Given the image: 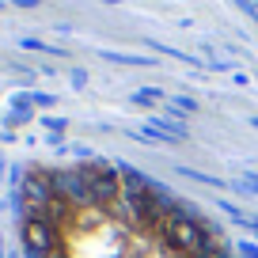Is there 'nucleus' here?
Wrapping results in <instances>:
<instances>
[{
    "mask_svg": "<svg viewBox=\"0 0 258 258\" xmlns=\"http://www.w3.org/2000/svg\"><path fill=\"white\" fill-rule=\"evenodd\" d=\"M27 224L38 258H209L202 235L148 186L99 167L42 186Z\"/></svg>",
    "mask_w": 258,
    "mask_h": 258,
    "instance_id": "f257e3e1",
    "label": "nucleus"
}]
</instances>
